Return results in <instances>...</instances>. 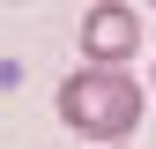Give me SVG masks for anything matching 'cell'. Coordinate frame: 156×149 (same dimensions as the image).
Listing matches in <instances>:
<instances>
[{
  "mask_svg": "<svg viewBox=\"0 0 156 149\" xmlns=\"http://www.w3.org/2000/svg\"><path fill=\"white\" fill-rule=\"evenodd\" d=\"M60 119L97 149H119L141 127V82L126 67H74L60 82Z\"/></svg>",
  "mask_w": 156,
  "mask_h": 149,
  "instance_id": "1",
  "label": "cell"
},
{
  "mask_svg": "<svg viewBox=\"0 0 156 149\" xmlns=\"http://www.w3.org/2000/svg\"><path fill=\"white\" fill-rule=\"evenodd\" d=\"M141 45V15L134 8H89L82 15V60L89 67H126Z\"/></svg>",
  "mask_w": 156,
  "mask_h": 149,
  "instance_id": "2",
  "label": "cell"
}]
</instances>
